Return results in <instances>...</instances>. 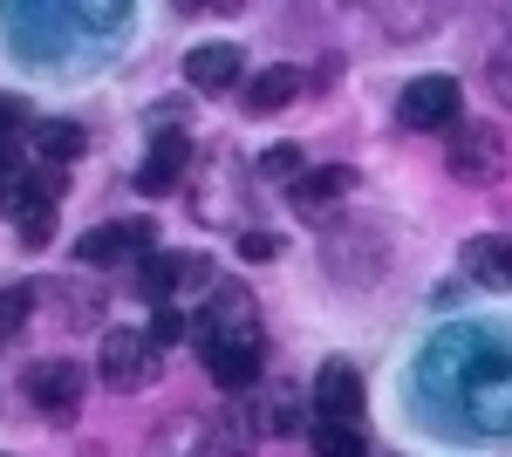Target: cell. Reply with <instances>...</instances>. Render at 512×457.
Here are the masks:
<instances>
[{
    "mask_svg": "<svg viewBox=\"0 0 512 457\" xmlns=\"http://www.w3.org/2000/svg\"><path fill=\"white\" fill-rule=\"evenodd\" d=\"M103 382L110 389H151L158 382V335L151 328H110L103 335Z\"/></svg>",
    "mask_w": 512,
    "mask_h": 457,
    "instance_id": "cell-1",
    "label": "cell"
},
{
    "mask_svg": "<svg viewBox=\"0 0 512 457\" xmlns=\"http://www.w3.org/2000/svg\"><path fill=\"white\" fill-rule=\"evenodd\" d=\"M451 178L458 185H499L506 178V137L492 130V123H465L458 137H451Z\"/></svg>",
    "mask_w": 512,
    "mask_h": 457,
    "instance_id": "cell-2",
    "label": "cell"
},
{
    "mask_svg": "<svg viewBox=\"0 0 512 457\" xmlns=\"http://www.w3.org/2000/svg\"><path fill=\"white\" fill-rule=\"evenodd\" d=\"M198 355H205V369H212V382L226 396L260 389V342L253 335H198Z\"/></svg>",
    "mask_w": 512,
    "mask_h": 457,
    "instance_id": "cell-3",
    "label": "cell"
},
{
    "mask_svg": "<svg viewBox=\"0 0 512 457\" xmlns=\"http://www.w3.org/2000/svg\"><path fill=\"white\" fill-rule=\"evenodd\" d=\"M28 403H35L48 423H69L82 410V369L76 362H62V355H48V362H28Z\"/></svg>",
    "mask_w": 512,
    "mask_h": 457,
    "instance_id": "cell-4",
    "label": "cell"
},
{
    "mask_svg": "<svg viewBox=\"0 0 512 457\" xmlns=\"http://www.w3.org/2000/svg\"><path fill=\"white\" fill-rule=\"evenodd\" d=\"M396 116H403V130H451V116H458V82L451 76H417L396 96Z\"/></svg>",
    "mask_w": 512,
    "mask_h": 457,
    "instance_id": "cell-5",
    "label": "cell"
},
{
    "mask_svg": "<svg viewBox=\"0 0 512 457\" xmlns=\"http://www.w3.org/2000/svg\"><path fill=\"white\" fill-rule=\"evenodd\" d=\"M137 253H151V219H117V226L82 232L76 267H123V260H137Z\"/></svg>",
    "mask_w": 512,
    "mask_h": 457,
    "instance_id": "cell-6",
    "label": "cell"
},
{
    "mask_svg": "<svg viewBox=\"0 0 512 457\" xmlns=\"http://www.w3.org/2000/svg\"><path fill=\"white\" fill-rule=\"evenodd\" d=\"M315 423H362V376L342 355L315 369Z\"/></svg>",
    "mask_w": 512,
    "mask_h": 457,
    "instance_id": "cell-7",
    "label": "cell"
},
{
    "mask_svg": "<svg viewBox=\"0 0 512 457\" xmlns=\"http://www.w3.org/2000/svg\"><path fill=\"white\" fill-rule=\"evenodd\" d=\"M355 185L349 164H308V178L301 185H287V198H294V212L301 219H328L335 205H342V191Z\"/></svg>",
    "mask_w": 512,
    "mask_h": 457,
    "instance_id": "cell-8",
    "label": "cell"
},
{
    "mask_svg": "<svg viewBox=\"0 0 512 457\" xmlns=\"http://www.w3.org/2000/svg\"><path fill=\"white\" fill-rule=\"evenodd\" d=\"M7 212H14V239L28 246V253H41L48 239H55V198L35 185H14L7 191Z\"/></svg>",
    "mask_w": 512,
    "mask_h": 457,
    "instance_id": "cell-9",
    "label": "cell"
},
{
    "mask_svg": "<svg viewBox=\"0 0 512 457\" xmlns=\"http://www.w3.org/2000/svg\"><path fill=\"white\" fill-rule=\"evenodd\" d=\"M246 76V55H239L233 41H198L192 55H185V82L192 89H233Z\"/></svg>",
    "mask_w": 512,
    "mask_h": 457,
    "instance_id": "cell-10",
    "label": "cell"
},
{
    "mask_svg": "<svg viewBox=\"0 0 512 457\" xmlns=\"http://www.w3.org/2000/svg\"><path fill=\"white\" fill-rule=\"evenodd\" d=\"M151 457H219V437H212V423L192 417V410H178V417L158 423V437H151Z\"/></svg>",
    "mask_w": 512,
    "mask_h": 457,
    "instance_id": "cell-11",
    "label": "cell"
},
{
    "mask_svg": "<svg viewBox=\"0 0 512 457\" xmlns=\"http://www.w3.org/2000/svg\"><path fill=\"white\" fill-rule=\"evenodd\" d=\"M198 335H253V294L239 280H219L212 307L198 314Z\"/></svg>",
    "mask_w": 512,
    "mask_h": 457,
    "instance_id": "cell-12",
    "label": "cell"
},
{
    "mask_svg": "<svg viewBox=\"0 0 512 457\" xmlns=\"http://www.w3.org/2000/svg\"><path fill=\"white\" fill-rule=\"evenodd\" d=\"M185 164H192V137H178V130H164L158 144H151V157H144V171H137V185L151 191H171L178 178H185Z\"/></svg>",
    "mask_w": 512,
    "mask_h": 457,
    "instance_id": "cell-13",
    "label": "cell"
},
{
    "mask_svg": "<svg viewBox=\"0 0 512 457\" xmlns=\"http://www.w3.org/2000/svg\"><path fill=\"white\" fill-rule=\"evenodd\" d=\"M294 96H301V69L274 62V69H260V76L246 82V116H274V110H287Z\"/></svg>",
    "mask_w": 512,
    "mask_h": 457,
    "instance_id": "cell-14",
    "label": "cell"
},
{
    "mask_svg": "<svg viewBox=\"0 0 512 457\" xmlns=\"http://www.w3.org/2000/svg\"><path fill=\"white\" fill-rule=\"evenodd\" d=\"M465 273L485 280V287H512V239H499V232L465 239Z\"/></svg>",
    "mask_w": 512,
    "mask_h": 457,
    "instance_id": "cell-15",
    "label": "cell"
},
{
    "mask_svg": "<svg viewBox=\"0 0 512 457\" xmlns=\"http://www.w3.org/2000/svg\"><path fill=\"white\" fill-rule=\"evenodd\" d=\"M28 144L41 151V164H69V157H82V123H62V116H35V123H28Z\"/></svg>",
    "mask_w": 512,
    "mask_h": 457,
    "instance_id": "cell-16",
    "label": "cell"
},
{
    "mask_svg": "<svg viewBox=\"0 0 512 457\" xmlns=\"http://www.w3.org/2000/svg\"><path fill=\"white\" fill-rule=\"evenodd\" d=\"M212 430H219V457H253V430H260V417L233 403V410L212 423Z\"/></svg>",
    "mask_w": 512,
    "mask_h": 457,
    "instance_id": "cell-17",
    "label": "cell"
},
{
    "mask_svg": "<svg viewBox=\"0 0 512 457\" xmlns=\"http://www.w3.org/2000/svg\"><path fill=\"white\" fill-rule=\"evenodd\" d=\"M315 457H362V430L355 423H315Z\"/></svg>",
    "mask_w": 512,
    "mask_h": 457,
    "instance_id": "cell-18",
    "label": "cell"
},
{
    "mask_svg": "<svg viewBox=\"0 0 512 457\" xmlns=\"http://www.w3.org/2000/svg\"><path fill=\"white\" fill-rule=\"evenodd\" d=\"M260 171H267V178H287V185H301V178H308V157H301V144H274V151L260 157Z\"/></svg>",
    "mask_w": 512,
    "mask_h": 457,
    "instance_id": "cell-19",
    "label": "cell"
},
{
    "mask_svg": "<svg viewBox=\"0 0 512 457\" xmlns=\"http://www.w3.org/2000/svg\"><path fill=\"white\" fill-rule=\"evenodd\" d=\"M28 307H35V294H28V287H7V301H0V335H21Z\"/></svg>",
    "mask_w": 512,
    "mask_h": 457,
    "instance_id": "cell-20",
    "label": "cell"
},
{
    "mask_svg": "<svg viewBox=\"0 0 512 457\" xmlns=\"http://www.w3.org/2000/svg\"><path fill=\"white\" fill-rule=\"evenodd\" d=\"M492 96L512 110V41H506V48H492Z\"/></svg>",
    "mask_w": 512,
    "mask_h": 457,
    "instance_id": "cell-21",
    "label": "cell"
},
{
    "mask_svg": "<svg viewBox=\"0 0 512 457\" xmlns=\"http://www.w3.org/2000/svg\"><path fill=\"white\" fill-rule=\"evenodd\" d=\"M151 335H158V348H171L185 335V314H178V307H158V314H151Z\"/></svg>",
    "mask_w": 512,
    "mask_h": 457,
    "instance_id": "cell-22",
    "label": "cell"
},
{
    "mask_svg": "<svg viewBox=\"0 0 512 457\" xmlns=\"http://www.w3.org/2000/svg\"><path fill=\"white\" fill-rule=\"evenodd\" d=\"M239 253H246V260H274L280 246L267 239V232H239Z\"/></svg>",
    "mask_w": 512,
    "mask_h": 457,
    "instance_id": "cell-23",
    "label": "cell"
}]
</instances>
